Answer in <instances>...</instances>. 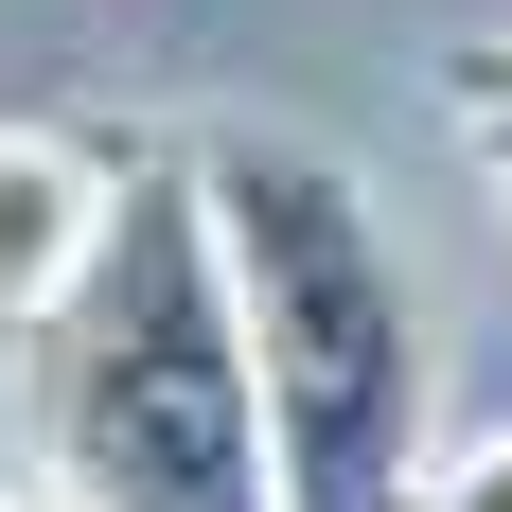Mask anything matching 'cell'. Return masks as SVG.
I'll list each match as a JSON object with an SVG mask.
<instances>
[{"label": "cell", "mask_w": 512, "mask_h": 512, "mask_svg": "<svg viewBox=\"0 0 512 512\" xmlns=\"http://www.w3.org/2000/svg\"><path fill=\"white\" fill-rule=\"evenodd\" d=\"M195 212H212V265H230V318H248V371H265L283 512H407L442 336H424V283L389 248L371 177L301 124H212Z\"/></svg>", "instance_id": "cell-1"}, {"label": "cell", "mask_w": 512, "mask_h": 512, "mask_svg": "<svg viewBox=\"0 0 512 512\" xmlns=\"http://www.w3.org/2000/svg\"><path fill=\"white\" fill-rule=\"evenodd\" d=\"M53 495L71 512H283V442H265V371L212 265L195 159L124 177L89 301L53 318Z\"/></svg>", "instance_id": "cell-2"}, {"label": "cell", "mask_w": 512, "mask_h": 512, "mask_svg": "<svg viewBox=\"0 0 512 512\" xmlns=\"http://www.w3.org/2000/svg\"><path fill=\"white\" fill-rule=\"evenodd\" d=\"M106 230H124V177L71 124H0V336H53V318L89 301Z\"/></svg>", "instance_id": "cell-3"}, {"label": "cell", "mask_w": 512, "mask_h": 512, "mask_svg": "<svg viewBox=\"0 0 512 512\" xmlns=\"http://www.w3.org/2000/svg\"><path fill=\"white\" fill-rule=\"evenodd\" d=\"M407 512H512V424H477L460 460H424V495Z\"/></svg>", "instance_id": "cell-4"}, {"label": "cell", "mask_w": 512, "mask_h": 512, "mask_svg": "<svg viewBox=\"0 0 512 512\" xmlns=\"http://www.w3.org/2000/svg\"><path fill=\"white\" fill-rule=\"evenodd\" d=\"M442 106H460L477 142H512V36H460V53H442Z\"/></svg>", "instance_id": "cell-5"}, {"label": "cell", "mask_w": 512, "mask_h": 512, "mask_svg": "<svg viewBox=\"0 0 512 512\" xmlns=\"http://www.w3.org/2000/svg\"><path fill=\"white\" fill-rule=\"evenodd\" d=\"M0 512H71V495H53V477H0Z\"/></svg>", "instance_id": "cell-6"}, {"label": "cell", "mask_w": 512, "mask_h": 512, "mask_svg": "<svg viewBox=\"0 0 512 512\" xmlns=\"http://www.w3.org/2000/svg\"><path fill=\"white\" fill-rule=\"evenodd\" d=\"M477 159H495V195H512V142H477Z\"/></svg>", "instance_id": "cell-7"}]
</instances>
